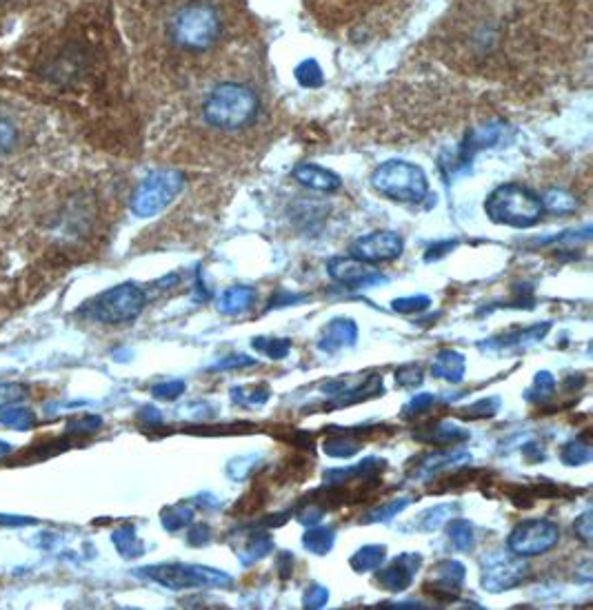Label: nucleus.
<instances>
[{
    "label": "nucleus",
    "mask_w": 593,
    "mask_h": 610,
    "mask_svg": "<svg viewBox=\"0 0 593 610\" xmlns=\"http://www.w3.org/2000/svg\"><path fill=\"white\" fill-rule=\"evenodd\" d=\"M132 74L116 7L105 0H56L0 47V89L38 107H112Z\"/></svg>",
    "instance_id": "1"
},
{
    "label": "nucleus",
    "mask_w": 593,
    "mask_h": 610,
    "mask_svg": "<svg viewBox=\"0 0 593 610\" xmlns=\"http://www.w3.org/2000/svg\"><path fill=\"white\" fill-rule=\"evenodd\" d=\"M589 0H460L440 54L449 67L491 80L569 71L589 58Z\"/></svg>",
    "instance_id": "2"
},
{
    "label": "nucleus",
    "mask_w": 593,
    "mask_h": 610,
    "mask_svg": "<svg viewBox=\"0 0 593 610\" xmlns=\"http://www.w3.org/2000/svg\"><path fill=\"white\" fill-rule=\"evenodd\" d=\"M118 7L132 71L149 83L209 87L256 71L243 0H118Z\"/></svg>",
    "instance_id": "3"
},
{
    "label": "nucleus",
    "mask_w": 593,
    "mask_h": 610,
    "mask_svg": "<svg viewBox=\"0 0 593 610\" xmlns=\"http://www.w3.org/2000/svg\"><path fill=\"white\" fill-rule=\"evenodd\" d=\"M414 0H307L309 12L331 34L367 40L387 34Z\"/></svg>",
    "instance_id": "4"
},
{
    "label": "nucleus",
    "mask_w": 593,
    "mask_h": 610,
    "mask_svg": "<svg viewBox=\"0 0 593 610\" xmlns=\"http://www.w3.org/2000/svg\"><path fill=\"white\" fill-rule=\"evenodd\" d=\"M260 109H263L260 94L245 71V74L220 78L203 89L200 118L211 129L236 134L256 125Z\"/></svg>",
    "instance_id": "5"
},
{
    "label": "nucleus",
    "mask_w": 593,
    "mask_h": 610,
    "mask_svg": "<svg viewBox=\"0 0 593 610\" xmlns=\"http://www.w3.org/2000/svg\"><path fill=\"white\" fill-rule=\"evenodd\" d=\"M485 211L496 225L527 229L538 225L545 207H542V198L534 191L509 182V185L491 191V196L485 200Z\"/></svg>",
    "instance_id": "6"
},
{
    "label": "nucleus",
    "mask_w": 593,
    "mask_h": 610,
    "mask_svg": "<svg viewBox=\"0 0 593 610\" xmlns=\"http://www.w3.org/2000/svg\"><path fill=\"white\" fill-rule=\"evenodd\" d=\"M371 185L380 193L402 205H416L429 193L425 171L405 160H387L371 174Z\"/></svg>",
    "instance_id": "7"
},
{
    "label": "nucleus",
    "mask_w": 593,
    "mask_h": 610,
    "mask_svg": "<svg viewBox=\"0 0 593 610\" xmlns=\"http://www.w3.org/2000/svg\"><path fill=\"white\" fill-rule=\"evenodd\" d=\"M183 185H185V176L180 174V171L174 169L156 171V174L140 182V187L136 189L132 198L134 213L140 218L156 216V213L172 205Z\"/></svg>",
    "instance_id": "8"
},
{
    "label": "nucleus",
    "mask_w": 593,
    "mask_h": 610,
    "mask_svg": "<svg viewBox=\"0 0 593 610\" xmlns=\"http://www.w3.org/2000/svg\"><path fill=\"white\" fill-rule=\"evenodd\" d=\"M145 291L136 284H120L105 291L89 304V315L103 324H123L136 320L145 309Z\"/></svg>",
    "instance_id": "9"
},
{
    "label": "nucleus",
    "mask_w": 593,
    "mask_h": 610,
    "mask_svg": "<svg viewBox=\"0 0 593 610\" xmlns=\"http://www.w3.org/2000/svg\"><path fill=\"white\" fill-rule=\"evenodd\" d=\"M143 575L172 588V591H183V588H220L231 584V575L225 571H216V568L198 564L152 566Z\"/></svg>",
    "instance_id": "10"
},
{
    "label": "nucleus",
    "mask_w": 593,
    "mask_h": 610,
    "mask_svg": "<svg viewBox=\"0 0 593 610\" xmlns=\"http://www.w3.org/2000/svg\"><path fill=\"white\" fill-rule=\"evenodd\" d=\"M529 575L525 557L511 551H494L480 559V584L489 593L516 588Z\"/></svg>",
    "instance_id": "11"
},
{
    "label": "nucleus",
    "mask_w": 593,
    "mask_h": 610,
    "mask_svg": "<svg viewBox=\"0 0 593 610\" xmlns=\"http://www.w3.org/2000/svg\"><path fill=\"white\" fill-rule=\"evenodd\" d=\"M560 542V526L551 520H525L511 531L507 546L520 557L545 555Z\"/></svg>",
    "instance_id": "12"
},
{
    "label": "nucleus",
    "mask_w": 593,
    "mask_h": 610,
    "mask_svg": "<svg viewBox=\"0 0 593 610\" xmlns=\"http://www.w3.org/2000/svg\"><path fill=\"white\" fill-rule=\"evenodd\" d=\"M405 242L394 231H374L369 236H363L351 242L349 253L351 258L367 264H380V262H391L402 256Z\"/></svg>",
    "instance_id": "13"
},
{
    "label": "nucleus",
    "mask_w": 593,
    "mask_h": 610,
    "mask_svg": "<svg viewBox=\"0 0 593 610\" xmlns=\"http://www.w3.org/2000/svg\"><path fill=\"white\" fill-rule=\"evenodd\" d=\"M327 273L349 289L376 287L380 282H387V278L371 269L367 262H360L356 258H331L327 262Z\"/></svg>",
    "instance_id": "14"
},
{
    "label": "nucleus",
    "mask_w": 593,
    "mask_h": 610,
    "mask_svg": "<svg viewBox=\"0 0 593 610\" xmlns=\"http://www.w3.org/2000/svg\"><path fill=\"white\" fill-rule=\"evenodd\" d=\"M420 566H422V555L402 553L391 564L380 566L376 582L380 588H385V591H389V593L407 591L411 582H414V577L418 575Z\"/></svg>",
    "instance_id": "15"
},
{
    "label": "nucleus",
    "mask_w": 593,
    "mask_h": 610,
    "mask_svg": "<svg viewBox=\"0 0 593 610\" xmlns=\"http://www.w3.org/2000/svg\"><path fill=\"white\" fill-rule=\"evenodd\" d=\"M465 577V564L456 562V559H445V562L436 566L434 577H431V582H427V591L434 593L438 599H456Z\"/></svg>",
    "instance_id": "16"
},
{
    "label": "nucleus",
    "mask_w": 593,
    "mask_h": 610,
    "mask_svg": "<svg viewBox=\"0 0 593 610\" xmlns=\"http://www.w3.org/2000/svg\"><path fill=\"white\" fill-rule=\"evenodd\" d=\"M358 340V327L351 318H336L331 320L320 333L318 349L323 353H336L340 349L354 347Z\"/></svg>",
    "instance_id": "17"
},
{
    "label": "nucleus",
    "mask_w": 593,
    "mask_h": 610,
    "mask_svg": "<svg viewBox=\"0 0 593 610\" xmlns=\"http://www.w3.org/2000/svg\"><path fill=\"white\" fill-rule=\"evenodd\" d=\"M471 462V455L465 451H436L429 453L425 457H420L418 466H414V471H411V477H422V480H429V477L438 475L440 471L454 469L456 464H467Z\"/></svg>",
    "instance_id": "18"
},
{
    "label": "nucleus",
    "mask_w": 593,
    "mask_h": 610,
    "mask_svg": "<svg viewBox=\"0 0 593 610\" xmlns=\"http://www.w3.org/2000/svg\"><path fill=\"white\" fill-rule=\"evenodd\" d=\"M465 369H467L465 355L454 349L438 351L434 362H431V373H434V378L445 380L449 384H458L465 380Z\"/></svg>",
    "instance_id": "19"
},
{
    "label": "nucleus",
    "mask_w": 593,
    "mask_h": 610,
    "mask_svg": "<svg viewBox=\"0 0 593 610\" xmlns=\"http://www.w3.org/2000/svg\"><path fill=\"white\" fill-rule=\"evenodd\" d=\"M294 178L300 182V185L323 193H331L343 187V180H340L334 171H327L318 165H309V162H303V165H298L294 169Z\"/></svg>",
    "instance_id": "20"
},
{
    "label": "nucleus",
    "mask_w": 593,
    "mask_h": 610,
    "mask_svg": "<svg viewBox=\"0 0 593 610\" xmlns=\"http://www.w3.org/2000/svg\"><path fill=\"white\" fill-rule=\"evenodd\" d=\"M256 298H258V293L254 287H247V284H236V287H229L223 296H220L218 311L225 315H240L254 307Z\"/></svg>",
    "instance_id": "21"
},
{
    "label": "nucleus",
    "mask_w": 593,
    "mask_h": 610,
    "mask_svg": "<svg viewBox=\"0 0 593 610\" xmlns=\"http://www.w3.org/2000/svg\"><path fill=\"white\" fill-rule=\"evenodd\" d=\"M271 551H274V537L265 531H256L247 537V542L238 548L236 555L243 566L258 564L260 559H265Z\"/></svg>",
    "instance_id": "22"
},
{
    "label": "nucleus",
    "mask_w": 593,
    "mask_h": 610,
    "mask_svg": "<svg viewBox=\"0 0 593 610\" xmlns=\"http://www.w3.org/2000/svg\"><path fill=\"white\" fill-rule=\"evenodd\" d=\"M551 329V324L545 322V324H536V327H529V329H522V331H516V333H507L502 335L500 340H494V342H482L480 347H498V349H509V347H527V344L536 342V340H542L545 338V333Z\"/></svg>",
    "instance_id": "23"
},
{
    "label": "nucleus",
    "mask_w": 593,
    "mask_h": 610,
    "mask_svg": "<svg viewBox=\"0 0 593 610\" xmlns=\"http://www.w3.org/2000/svg\"><path fill=\"white\" fill-rule=\"evenodd\" d=\"M385 559H387V546L369 544V546L358 548V551L351 555L349 566L354 568L356 573H371V571H378V568L383 566Z\"/></svg>",
    "instance_id": "24"
},
{
    "label": "nucleus",
    "mask_w": 593,
    "mask_h": 610,
    "mask_svg": "<svg viewBox=\"0 0 593 610\" xmlns=\"http://www.w3.org/2000/svg\"><path fill=\"white\" fill-rule=\"evenodd\" d=\"M418 440L434 442V444H458L469 440V431L454 422H440L436 426H429L427 433H418Z\"/></svg>",
    "instance_id": "25"
},
{
    "label": "nucleus",
    "mask_w": 593,
    "mask_h": 610,
    "mask_svg": "<svg viewBox=\"0 0 593 610\" xmlns=\"http://www.w3.org/2000/svg\"><path fill=\"white\" fill-rule=\"evenodd\" d=\"M334 544H336L334 528L309 526L307 533L303 535V546L314 555H327L331 548H334Z\"/></svg>",
    "instance_id": "26"
},
{
    "label": "nucleus",
    "mask_w": 593,
    "mask_h": 610,
    "mask_svg": "<svg viewBox=\"0 0 593 610\" xmlns=\"http://www.w3.org/2000/svg\"><path fill=\"white\" fill-rule=\"evenodd\" d=\"M449 540L454 544L456 551L460 553H469L471 548L476 546V535H474V524L469 520H462V517H456V520H449Z\"/></svg>",
    "instance_id": "27"
},
{
    "label": "nucleus",
    "mask_w": 593,
    "mask_h": 610,
    "mask_svg": "<svg viewBox=\"0 0 593 610\" xmlns=\"http://www.w3.org/2000/svg\"><path fill=\"white\" fill-rule=\"evenodd\" d=\"M331 433H338V437H331V440L325 442V453L329 457H338V460H349V457H354L360 451V444L356 440H349L347 433L331 429Z\"/></svg>",
    "instance_id": "28"
},
{
    "label": "nucleus",
    "mask_w": 593,
    "mask_h": 610,
    "mask_svg": "<svg viewBox=\"0 0 593 610\" xmlns=\"http://www.w3.org/2000/svg\"><path fill=\"white\" fill-rule=\"evenodd\" d=\"M269 389L267 386H251V389H243V386H234L231 389V400L238 406H245V409H256V406H263L269 400Z\"/></svg>",
    "instance_id": "29"
},
{
    "label": "nucleus",
    "mask_w": 593,
    "mask_h": 610,
    "mask_svg": "<svg viewBox=\"0 0 593 610\" xmlns=\"http://www.w3.org/2000/svg\"><path fill=\"white\" fill-rule=\"evenodd\" d=\"M542 207H545V211L560 213V216H569L571 211L578 209V200L567 191L551 189L547 196L542 198Z\"/></svg>",
    "instance_id": "30"
},
{
    "label": "nucleus",
    "mask_w": 593,
    "mask_h": 610,
    "mask_svg": "<svg viewBox=\"0 0 593 610\" xmlns=\"http://www.w3.org/2000/svg\"><path fill=\"white\" fill-rule=\"evenodd\" d=\"M251 347L258 353L267 355L271 360H283L287 358V353L291 349V340L287 338H254L251 340Z\"/></svg>",
    "instance_id": "31"
},
{
    "label": "nucleus",
    "mask_w": 593,
    "mask_h": 610,
    "mask_svg": "<svg viewBox=\"0 0 593 610\" xmlns=\"http://www.w3.org/2000/svg\"><path fill=\"white\" fill-rule=\"evenodd\" d=\"M591 444L587 440H576V442H567L565 446H562L560 451V457L562 462H565L567 466H582L591 462Z\"/></svg>",
    "instance_id": "32"
},
{
    "label": "nucleus",
    "mask_w": 593,
    "mask_h": 610,
    "mask_svg": "<svg viewBox=\"0 0 593 610\" xmlns=\"http://www.w3.org/2000/svg\"><path fill=\"white\" fill-rule=\"evenodd\" d=\"M192 520H194V508L185 504H176L163 513V526L167 531H180V528L192 524Z\"/></svg>",
    "instance_id": "33"
},
{
    "label": "nucleus",
    "mask_w": 593,
    "mask_h": 610,
    "mask_svg": "<svg viewBox=\"0 0 593 610\" xmlns=\"http://www.w3.org/2000/svg\"><path fill=\"white\" fill-rule=\"evenodd\" d=\"M409 504H411V500H407V497H402V500H394V502H389L385 506H378L376 511H371L365 517V522H389V520H394V517L398 513L405 511Z\"/></svg>",
    "instance_id": "34"
},
{
    "label": "nucleus",
    "mask_w": 593,
    "mask_h": 610,
    "mask_svg": "<svg viewBox=\"0 0 593 610\" xmlns=\"http://www.w3.org/2000/svg\"><path fill=\"white\" fill-rule=\"evenodd\" d=\"M431 298L429 296H409V298H396L391 302V309L402 315H414L429 309Z\"/></svg>",
    "instance_id": "35"
},
{
    "label": "nucleus",
    "mask_w": 593,
    "mask_h": 610,
    "mask_svg": "<svg viewBox=\"0 0 593 610\" xmlns=\"http://www.w3.org/2000/svg\"><path fill=\"white\" fill-rule=\"evenodd\" d=\"M447 511H456V506L451 504H442V506H436L431 508V511H427L425 515H422V522H420V528H425V531H436V528H440L445 522L451 520V513L445 515Z\"/></svg>",
    "instance_id": "36"
},
{
    "label": "nucleus",
    "mask_w": 593,
    "mask_h": 610,
    "mask_svg": "<svg viewBox=\"0 0 593 610\" xmlns=\"http://www.w3.org/2000/svg\"><path fill=\"white\" fill-rule=\"evenodd\" d=\"M534 395L529 393V398L531 400H538V402H545L547 398H551V395H554V391H556V380H554V375L551 373H547V371H540L538 375H536V380H534Z\"/></svg>",
    "instance_id": "37"
},
{
    "label": "nucleus",
    "mask_w": 593,
    "mask_h": 610,
    "mask_svg": "<svg viewBox=\"0 0 593 610\" xmlns=\"http://www.w3.org/2000/svg\"><path fill=\"white\" fill-rule=\"evenodd\" d=\"M422 380H425V375H422L418 364H405L396 371V382L402 389H416V386L422 384Z\"/></svg>",
    "instance_id": "38"
},
{
    "label": "nucleus",
    "mask_w": 593,
    "mask_h": 610,
    "mask_svg": "<svg viewBox=\"0 0 593 610\" xmlns=\"http://www.w3.org/2000/svg\"><path fill=\"white\" fill-rule=\"evenodd\" d=\"M327 602H329V591L325 586L314 584L305 591V597H303L305 608H325Z\"/></svg>",
    "instance_id": "39"
},
{
    "label": "nucleus",
    "mask_w": 593,
    "mask_h": 610,
    "mask_svg": "<svg viewBox=\"0 0 593 610\" xmlns=\"http://www.w3.org/2000/svg\"><path fill=\"white\" fill-rule=\"evenodd\" d=\"M436 404V395L431 393H418L416 398H411L407 404H405V415L409 418V415H420L429 411L431 406Z\"/></svg>",
    "instance_id": "40"
},
{
    "label": "nucleus",
    "mask_w": 593,
    "mask_h": 610,
    "mask_svg": "<svg viewBox=\"0 0 593 610\" xmlns=\"http://www.w3.org/2000/svg\"><path fill=\"white\" fill-rule=\"evenodd\" d=\"M498 406L500 402L496 398H489V400H480L476 404L469 406V411L465 413L467 418L471 420H478V418H491V415L498 413Z\"/></svg>",
    "instance_id": "41"
},
{
    "label": "nucleus",
    "mask_w": 593,
    "mask_h": 610,
    "mask_svg": "<svg viewBox=\"0 0 593 610\" xmlns=\"http://www.w3.org/2000/svg\"><path fill=\"white\" fill-rule=\"evenodd\" d=\"M574 535L582 544H591L593 540V522H591V511L582 513L574 522Z\"/></svg>",
    "instance_id": "42"
},
{
    "label": "nucleus",
    "mask_w": 593,
    "mask_h": 610,
    "mask_svg": "<svg viewBox=\"0 0 593 610\" xmlns=\"http://www.w3.org/2000/svg\"><path fill=\"white\" fill-rule=\"evenodd\" d=\"M183 393H185V382H180V380L154 386V395H156V398H160V400H176Z\"/></svg>",
    "instance_id": "43"
},
{
    "label": "nucleus",
    "mask_w": 593,
    "mask_h": 610,
    "mask_svg": "<svg viewBox=\"0 0 593 610\" xmlns=\"http://www.w3.org/2000/svg\"><path fill=\"white\" fill-rule=\"evenodd\" d=\"M187 542L192 546H207L211 542V528L207 524H198L187 533Z\"/></svg>",
    "instance_id": "44"
},
{
    "label": "nucleus",
    "mask_w": 593,
    "mask_h": 610,
    "mask_svg": "<svg viewBox=\"0 0 593 610\" xmlns=\"http://www.w3.org/2000/svg\"><path fill=\"white\" fill-rule=\"evenodd\" d=\"M251 364H256V360L254 358H247V355H243V353H238V355H231V358H227V360H218L214 366H211V369H240V366H251Z\"/></svg>",
    "instance_id": "45"
},
{
    "label": "nucleus",
    "mask_w": 593,
    "mask_h": 610,
    "mask_svg": "<svg viewBox=\"0 0 593 610\" xmlns=\"http://www.w3.org/2000/svg\"><path fill=\"white\" fill-rule=\"evenodd\" d=\"M20 398L18 386H0V406L14 402Z\"/></svg>",
    "instance_id": "46"
},
{
    "label": "nucleus",
    "mask_w": 593,
    "mask_h": 610,
    "mask_svg": "<svg viewBox=\"0 0 593 610\" xmlns=\"http://www.w3.org/2000/svg\"><path fill=\"white\" fill-rule=\"evenodd\" d=\"M294 555L291 553H280L278 555V568H280V577H287L291 571H294Z\"/></svg>",
    "instance_id": "47"
}]
</instances>
